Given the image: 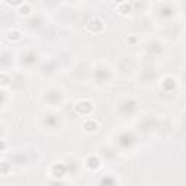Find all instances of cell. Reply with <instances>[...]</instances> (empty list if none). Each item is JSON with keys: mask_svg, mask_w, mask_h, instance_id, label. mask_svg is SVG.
I'll return each instance as SVG.
<instances>
[{"mask_svg": "<svg viewBox=\"0 0 186 186\" xmlns=\"http://www.w3.org/2000/svg\"><path fill=\"white\" fill-rule=\"evenodd\" d=\"M92 109H93V106H92V103H90L89 100H81V102H79V103L76 105V111L79 113H81V115L90 113Z\"/></svg>", "mask_w": 186, "mask_h": 186, "instance_id": "6da1fadb", "label": "cell"}, {"mask_svg": "<svg viewBox=\"0 0 186 186\" xmlns=\"http://www.w3.org/2000/svg\"><path fill=\"white\" fill-rule=\"evenodd\" d=\"M87 28H89V31L99 32V31H102L103 25H102V22H100L99 19H93V20H90L89 24H87Z\"/></svg>", "mask_w": 186, "mask_h": 186, "instance_id": "7a4b0ae2", "label": "cell"}, {"mask_svg": "<svg viewBox=\"0 0 186 186\" xmlns=\"http://www.w3.org/2000/svg\"><path fill=\"white\" fill-rule=\"evenodd\" d=\"M163 90H166V92H172V90L176 87V83H175V79H172V77H167V79H164L162 84Z\"/></svg>", "mask_w": 186, "mask_h": 186, "instance_id": "3957f363", "label": "cell"}, {"mask_svg": "<svg viewBox=\"0 0 186 186\" xmlns=\"http://www.w3.org/2000/svg\"><path fill=\"white\" fill-rule=\"evenodd\" d=\"M65 170H67V167L64 164H54L52 166V175L57 178H61V176H64Z\"/></svg>", "mask_w": 186, "mask_h": 186, "instance_id": "277c9868", "label": "cell"}, {"mask_svg": "<svg viewBox=\"0 0 186 186\" xmlns=\"http://www.w3.org/2000/svg\"><path fill=\"white\" fill-rule=\"evenodd\" d=\"M132 143V135L131 134H122L119 137V144L124 147H128Z\"/></svg>", "mask_w": 186, "mask_h": 186, "instance_id": "5b68a950", "label": "cell"}, {"mask_svg": "<svg viewBox=\"0 0 186 186\" xmlns=\"http://www.w3.org/2000/svg\"><path fill=\"white\" fill-rule=\"evenodd\" d=\"M83 128H84V131H87V132H93V131L97 130V124L90 119V121H86L83 124Z\"/></svg>", "mask_w": 186, "mask_h": 186, "instance_id": "8992f818", "label": "cell"}, {"mask_svg": "<svg viewBox=\"0 0 186 186\" xmlns=\"http://www.w3.org/2000/svg\"><path fill=\"white\" fill-rule=\"evenodd\" d=\"M99 159L97 157H93V156H90L89 159H87V166H89L90 169H97L99 167Z\"/></svg>", "mask_w": 186, "mask_h": 186, "instance_id": "52a82bcc", "label": "cell"}, {"mask_svg": "<svg viewBox=\"0 0 186 186\" xmlns=\"http://www.w3.org/2000/svg\"><path fill=\"white\" fill-rule=\"evenodd\" d=\"M119 12H121L122 15H127V13H130L131 12V6L128 3H121V6H119Z\"/></svg>", "mask_w": 186, "mask_h": 186, "instance_id": "ba28073f", "label": "cell"}, {"mask_svg": "<svg viewBox=\"0 0 186 186\" xmlns=\"http://www.w3.org/2000/svg\"><path fill=\"white\" fill-rule=\"evenodd\" d=\"M9 169H10V164H9V163H6V162L0 163V173H2V175H8Z\"/></svg>", "mask_w": 186, "mask_h": 186, "instance_id": "9c48e42d", "label": "cell"}, {"mask_svg": "<svg viewBox=\"0 0 186 186\" xmlns=\"http://www.w3.org/2000/svg\"><path fill=\"white\" fill-rule=\"evenodd\" d=\"M24 61H26V63H35V61H36V58H35V55H31V54H28V55H25Z\"/></svg>", "mask_w": 186, "mask_h": 186, "instance_id": "30bf717a", "label": "cell"}, {"mask_svg": "<svg viewBox=\"0 0 186 186\" xmlns=\"http://www.w3.org/2000/svg\"><path fill=\"white\" fill-rule=\"evenodd\" d=\"M9 38H10V39H19V38H20V33L17 32V31H13V32L9 33Z\"/></svg>", "mask_w": 186, "mask_h": 186, "instance_id": "8fae6325", "label": "cell"}, {"mask_svg": "<svg viewBox=\"0 0 186 186\" xmlns=\"http://www.w3.org/2000/svg\"><path fill=\"white\" fill-rule=\"evenodd\" d=\"M9 77L8 76H5V74H2V76H0V84H8L9 83Z\"/></svg>", "mask_w": 186, "mask_h": 186, "instance_id": "7c38bea8", "label": "cell"}, {"mask_svg": "<svg viewBox=\"0 0 186 186\" xmlns=\"http://www.w3.org/2000/svg\"><path fill=\"white\" fill-rule=\"evenodd\" d=\"M19 12H20V15H28L29 13V6H22L19 9Z\"/></svg>", "mask_w": 186, "mask_h": 186, "instance_id": "4fadbf2b", "label": "cell"}, {"mask_svg": "<svg viewBox=\"0 0 186 186\" xmlns=\"http://www.w3.org/2000/svg\"><path fill=\"white\" fill-rule=\"evenodd\" d=\"M9 5H20L22 3V0H8Z\"/></svg>", "mask_w": 186, "mask_h": 186, "instance_id": "5bb4252c", "label": "cell"}, {"mask_svg": "<svg viewBox=\"0 0 186 186\" xmlns=\"http://www.w3.org/2000/svg\"><path fill=\"white\" fill-rule=\"evenodd\" d=\"M3 148H5V143L0 140V150H3Z\"/></svg>", "mask_w": 186, "mask_h": 186, "instance_id": "9a60e30c", "label": "cell"}, {"mask_svg": "<svg viewBox=\"0 0 186 186\" xmlns=\"http://www.w3.org/2000/svg\"><path fill=\"white\" fill-rule=\"evenodd\" d=\"M2 100H3V93L0 92V102H2Z\"/></svg>", "mask_w": 186, "mask_h": 186, "instance_id": "2e32d148", "label": "cell"}, {"mask_svg": "<svg viewBox=\"0 0 186 186\" xmlns=\"http://www.w3.org/2000/svg\"><path fill=\"white\" fill-rule=\"evenodd\" d=\"M116 3H124V0H115Z\"/></svg>", "mask_w": 186, "mask_h": 186, "instance_id": "e0dca14e", "label": "cell"}]
</instances>
